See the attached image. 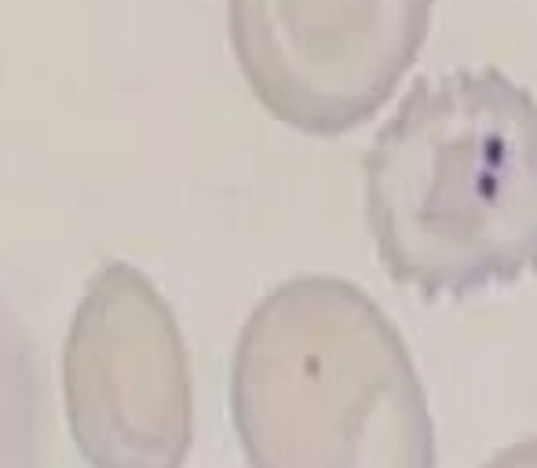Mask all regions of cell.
Returning a JSON list of instances; mask_svg holds the SVG:
<instances>
[{"label":"cell","mask_w":537,"mask_h":468,"mask_svg":"<svg viewBox=\"0 0 537 468\" xmlns=\"http://www.w3.org/2000/svg\"><path fill=\"white\" fill-rule=\"evenodd\" d=\"M391 282L468 297L537 275V96L494 66L421 77L366 154Z\"/></svg>","instance_id":"1"},{"label":"cell","mask_w":537,"mask_h":468,"mask_svg":"<svg viewBox=\"0 0 537 468\" xmlns=\"http://www.w3.org/2000/svg\"><path fill=\"white\" fill-rule=\"evenodd\" d=\"M234 59L253 96L307 136H344L399 88L432 0H227Z\"/></svg>","instance_id":"4"},{"label":"cell","mask_w":537,"mask_h":468,"mask_svg":"<svg viewBox=\"0 0 537 468\" xmlns=\"http://www.w3.org/2000/svg\"><path fill=\"white\" fill-rule=\"evenodd\" d=\"M231 414L253 468H435L421 373L358 286L300 275L249 315Z\"/></svg>","instance_id":"2"},{"label":"cell","mask_w":537,"mask_h":468,"mask_svg":"<svg viewBox=\"0 0 537 468\" xmlns=\"http://www.w3.org/2000/svg\"><path fill=\"white\" fill-rule=\"evenodd\" d=\"M483 468H537V439H523L516 447L501 450Z\"/></svg>","instance_id":"5"},{"label":"cell","mask_w":537,"mask_h":468,"mask_svg":"<svg viewBox=\"0 0 537 468\" xmlns=\"http://www.w3.org/2000/svg\"><path fill=\"white\" fill-rule=\"evenodd\" d=\"M66 414L92 468H183L194 436L176 315L132 264H106L63 355Z\"/></svg>","instance_id":"3"}]
</instances>
